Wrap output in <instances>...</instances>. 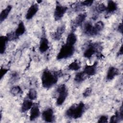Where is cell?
<instances>
[{
    "label": "cell",
    "instance_id": "obj_1",
    "mask_svg": "<svg viewBox=\"0 0 123 123\" xmlns=\"http://www.w3.org/2000/svg\"><path fill=\"white\" fill-rule=\"evenodd\" d=\"M62 73L59 72H51L48 69L45 70L41 75L42 85L45 88H49L56 84L58 80V76Z\"/></svg>",
    "mask_w": 123,
    "mask_h": 123
},
{
    "label": "cell",
    "instance_id": "obj_2",
    "mask_svg": "<svg viewBox=\"0 0 123 123\" xmlns=\"http://www.w3.org/2000/svg\"><path fill=\"white\" fill-rule=\"evenodd\" d=\"M85 104L83 102L74 104L70 107L66 111V116L69 118L77 119L80 118L85 111Z\"/></svg>",
    "mask_w": 123,
    "mask_h": 123
},
{
    "label": "cell",
    "instance_id": "obj_3",
    "mask_svg": "<svg viewBox=\"0 0 123 123\" xmlns=\"http://www.w3.org/2000/svg\"><path fill=\"white\" fill-rule=\"evenodd\" d=\"M74 46L68 45L66 43L62 45L58 52L56 58L58 60L67 59L72 56L74 52Z\"/></svg>",
    "mask_w": 123,
    "mask_h": 123
},
{
    "label": "cell",
    "instance_id": "obj_4",
    "mask_svg": "<svg viewBox=\"0 0 123 123\" xmlns=\"http://www.w3.org/2000/svg\"><path fill=\"white\" fill-rule=\"evenodd\" d=\"M56 92L58 93L56 104L57 106H61L65 101L68 95V89L64 84L60 85L56 89Z\"/></svg>",
    "mask_w": 123,
    "mask_h": 123
},
{
    "label": "cell",
    "instance_id": "obj_5",
    "mask_svg": "<svg viewBox=\"0 0 123 123\" xmlns=\"http://www.w3.org/2000/svg\"><path fill=\"white\" fill-rule=\"evenodd\" d=\"M100 45L98 43H91L84 52V56L87 59L90 58L95 53L100 54Z\"/></svg>",
    "mask_w": 123,
    "mask_h": 123
},
{
    "label": "cell",
    "instance_id": "obj_6",
    "mask_svg": "<svg viewBox=\"0 0 123 123\" xmlns=\"http://www.w3.org/2000/svg\"><path fill=\"white\" fill-rule=\"evenodd\" d=\"M68 8L66 6L61 5L59 2H56V7L54 12V17L56 21L60 20L66 12Z\"/></svg>",
    "mask_w": 123,
    "mask_h": 123
},
{
    "label": "cell",
    "instance_id": "obj_7",
    "mask_svg": "<svg viewBox=\"0 0 123 123\" xmlns=\"http://www.w3.org/2000/svg\"><path fill=\"white\" fill-rule=\"evenodd\" d=\"M42 118L46 122H53L54 120V115L53 110L50 108L45 110L42 113Z\"/></svg>",
    "mask_w": 123,
    "mask_h": 123
},
{
    "label": "cell",
    "instance_id": "obj_8",
    "mask_svg": "<svg viewBox=\"0 0 123 123\" xmlns=\"http://www.w3.org/2000/svg\"><path fill=\"white\" fill-rule=\"evenodd\" d=\"M38 10L37 3L32 4L28 8L25 14V18L27 20L31 19L37 13Z\"/></svg>",
    "mask_w": 123,
    "mask_h": 123
},
{
    "label": "cell",
    "instance_id": "obj_9",
    "mask_svg": "<svg viewBox=\"0 0 123 123\" xmlns=\"http://www.w3.org/2000/svg\"><path fill=\"white\" fill-rule=\"evenodd\" d=\"M40 112L39 106L37 104H34L30 109L29 120L30 121H34L37 119L40 115Z\"/></svg>",
    "mask_w": 123,
    "mask_h": 123
},
{
    "label": "cell",
    "instance_id": "obj_10",
    "mask_svg": "<svg viewBox=\"0 0 123 123\" xmlns=\"http://www.w3.org/2000/svg\"><path fill=\"white\" fill-rule=\"evenodd\" d=\"M66 29V26L65 25H61L57 27L56 30L53 32L51 36L53 39L55 40H59L62 37V34L64 33Z\"/></svg>",
    "mask_w": 123,
    "mask_h": 123
},
{
    "label": "cell",
    "instance_id": "obj_11",
    "mask_svg": "<svg viewBox=\"0 0 123 123\" xmlns=\"http://www.w3.org/2000/svg\"><path fill=\"white\" fill-rule=\"evenodd\" d=\"M83 31L85 34L88 36H93L97 35L96 31L95 30L94 25L89 22H87L85 24L83 27Z\"/></svg>",
    "mask_w": 123,
    "mask_h": 123
},
{
    "label": "cell",
    "instance_id": "obj_12",
    "mask_svg": "<svg viewBox=\"0 0 123 123\" xmlns=\"http://www.w3.org/2000/svg\"><path fill=\"white\" fill-rule=\"evenodd\" d=\"M119 74V71L117 68L113 66H111L108 70L106 74V79L108 81L112 80Z\"/></svg>",
    "mask_w": 123,
    "mask_h": 123
},
{
    "label": "cell",
    "instance_id": "obj_13",
    "mask_svg": "<svg viewBox=\"0 0 123 123\" xmlns=\"http://www.w3.org/2000/svg\"><path fill=\"white\" fill-rule=\"evenodd\" d=\"M49 49V42L48 39L45 37H41L39 45V50L40 52L44 53L48 50Z\"/></svg>",
    "mask_w": 123,
    "mask_h": 123
},
{
    "label": "cell",
    "instance_id": "obj_14",
    "mask_svg": "<svg viewBox=\"0 0 123 123\" xmlns=\"http://www.w3.org/2000/svg\"><path fill=\"white\" fill-rule=\"evenodd\" d=\"M97 62H96L91 65H86L84 68V73L88 76L94 75L97 72Z\"/></svg>",
    "mask_w": 123,
    "mask_h": 123
},
{
    "label": "cell",
    "instance_id": "obj_15",
    "mask_svg": "<svg viewBox=\"0 0 123 123\" xmlns=\"http://www.w3.org/2000/svg\"><path fill=\"white\" fill-rule=\"evenodd\" d=\"M123 108L122 106L121 107L120 109L118 111H116L115 114L113 115L110 118V123H117L120 121L123 120Z\"/></svg>",
    "mask_w": 123,
    "mask_h": 123
},
{
    "label": "cell",
    "instance_id": "obj_16",
    "mask_svg": "<svg viewBox=\"0 0 123 123\" xmlns=\"http://www.w3.org/2000/svg\"><path fill=\"white\" fill-rule=\"evenodd\" d=\"M86 13H81L78 14L76 17L75 18L74 21V26L75 27L79 26L81 25L82 23L85 21L86 17Z\"/></svg>",
    "mask_w": 123,
    "mask_h": 123
},
{
    "label": "cell",
    "instance_id": "obj_17",
    "mask_svg": "<svg viewBox=\"0 0 123 123\" xmlns=\"http://www.w3.org/2000/svg\"><path fill=\"white\" fill-rule=\"evenodd\" d=\"M25 32V27L24 25V23L22 21H20L18 25L17 26V27L16 28L14 33L17 37V38H18L20 36L23 35Z\"/></svg>",
    "mask_w": 123,
    "mask_h": 123
},
{
    "label": "cell",
    "instance_id": "obj_18",
    "mask_svg": "<svg viewBox=\"0 0 123 123\" xmlns=\"http://www.w3.org/2000/svg\"><path fill=\"white\" fill-rule=\"evenodd\" d=\"M9 41L6 36H1L0 37V53L3 54L6 49V45L8 41Z\"/></svg>",
    "mask_w": 123,
    "mask_h": 123
},
{
    "label": "cell",
    "instance_id": "obj_19",
    "mask_svg": "<svg viewBox=\"0 0 123 123\" xmlns=\"http://www.w3.org/2000/svg\"><path fill=\"white\" fill-rule=\"evenodd\" d=\"M33 103L32 100L28 99H25L22 104L21 111L22 112H25L28 110H30L33 105Z\"/></svg>",
    "mask_w": 123,
    "mask_h": 123
},
{
    "label": "cell",
    "instance_id": "obj_20",
    "mask_svg": "<svg viewBox=\"0 0 123 123\" xmlns=\"http://www.w3.org/2000/svg\"><path fill=\"white\" fill-rule=\"evenodd\" d=\"M12 9V6L11 5H8L4 9H3L0 12V22L2 23L4 20H5L8 16L9 15L11 10Z\"/></svg>",
    "mask_w": 123,
    "mask_h": 123
},
{
    "label": "cell",
    "instance_id": "obj_21",
    "mask_svg": "<svg viewBox=\"0 0 123 123\" xmlns=\"http://www.w3.org/2000/svg\"><path fill=\"white\" fill-rule=\"evenodd\" d=\"M76 41L77 37L75 34L74 32H71L68 35L67 37L66 43L70 45L74 46Z\"/></svg>",
    "mask_w": 123,
    "mask_h": 123
},
{
    "label": "cell",
    "instance_id": "obj_22",
    "mask_svg": "<svg viewBox=\"0 0 123 123\" xmlns=\"http://www.w3.org/2000/svg\"><path fill=\"white\" fill-rule=\"evenodd\" d=\"M118 8L117 4L112 0H109L107 6L106 7V11L109 13H111L115 12Z\"/></svg>",
    "mask_w": 123,
    "mask_h": 123
},
{
    "label": "cell",
    "instance_id": "obj_23",
    "mask_svg": "<svg viewBox=\"0 0 123 123\" xmlns=\"http://www.w3.org/2000/svg\"><path fill=\"white\" fill-rule=\"evenodd\" d=\"M86 74L83 71L77 73L74 77V80L76 83H80L85 80Z\"/></svg>",
    "mask_w": 123,
    "mask_h": 123
},
{
    "label": "cell",
    "instance_id": "obj_24",
    "mask_svg": "<svg viewBox=\"0 0 123 123\" xmlns=\"http://www.w3.org/2000/svg\"><path fill=\"white\" fill-rule=\"evenodd\" d=\"M10 92L14 96L20 95L23 93L21 88L19 86H15L12 87L11 89Z\"/></svg>",
    "mask_w": 123,
    "mask_h": 123
},
{
    "label": "cell",
    "instance_id": "obj_25",
    "mask_svg": "<svg viewBox=\"0 0 123 123\" xmlns=\"http://www.w3.org/2000/svg\"><path fill=\"white\" fill-rule=\"evenodd\" d=\"M68 68L70 70L77 71L81 68V64L77 61H74L68 65Z\"/></svg>",
    "mask_w": 123,
    "mask_h": 123
},
{
    "label": "cell",
    "instance_id": "obj_26",
    "mask_svg": "<svg viewBox=\"0 0 123 123\" xmlns=\"http://www.w3.org/2000/svg\"><path fill=\"white\" fill-rule=\"evenodd\" d=\"M27 97L28 99L31 100L36 99L37 97V91L34 88H31L28 91Z\"/></svg>",
    "mask_w": 123,
    "mask_h": 123
},
{
    "label": "cell",
    "instance_id": "obj_27",
    "mask_svg": "<svg viewBox=\"0 0 123 123\" xmlns=\"http://www.w3.org/2000/svg\"><path fill=\"white\" fill-rule=\"evenodd\" d=\"M94 27L95 28L96 31L97 32V33L98 34L99 32L103 30V29L104 28V23L102 21H99L97 22L94 25Z\"/></svg>",
    "mask_w": 123,
    "mask_h": 123
},
{
    "label": "cell",
    "instance_id": "obj_28",
    "mask_svg": "<svg viewBox=\"0 0 123 123\" xmlns=\"http://www.w3.org/2000/svg\"><path fill=\"white\" fill-rule=\"evenodd\" d=\"M96 10L98 12L101 13V12L106 11V7L103 3H100V4H98L96 6Z\"/></svg>",
    "mask_w": 123,
    "mask_h": 123
},
{
    "label": "cell",
    "instance_id": "obj_29",
    "mask_svg": "<svg viewBox=\"0 0 123 123\" xmlns=\"http://www.w3.org/2000/svg\"><path fill=\"white\" fill-rule=\"evenodd\" d=\"M108 116H107L106 115H102L99 118V119L98 121V123H107L108 122Z\"/></svg>",
    "mask_w": 123,
    "mask_h": 123
},
{
    "label": "cell",
    "instance_id": "obj_30",
    "mask_svg": "<svg viewBox=\"0 0 123 123\" xmlns=\"http://www.w3.org/2000/svg\"><path fill=\"white\" fill-rule=\"evenodd\" d=\"M9 71V69L7 68H5L4 67H1L0 70V80L2 79V78L3 77V76L6 74L7 72Z\"/></svg>",
    "mask_w": 123,
    "mask_h": 123
},
{
    "label": "cell",
    "instance_id": "obj_31",
    "mask_svg": "<svg viewBox=\"0 0 123 123\" xmlns=\"http://www.w3.org/2000/svg\"><path fill=\"white\" fill-rule=\"evenodd\" d=\"M91 93H92V89L90 87H87L85 90V91L83 93V96L84 97H87L90 96Z\"/></svg>",
    "mask_w": 123,
    "mask_h": 123
},
{
    "label": "cell",
    "instance_id": "obj_32",
    "mask_svg": "<svg viewBox=\"0 0 123 123\" xmlns=\"http://www.w3.org/2000/svg\"><path fill=\"white\" fill-rule=\"evenodd\" d=\"M93 2H94L93 0H85V1H82L81 2V4L83 6L88 7L91 6L93 4Z\"/></svg>",
    "mask_w": 123,
    "mask_h": 123
},
{
    "label": "cell",
    "instance_id": "obj_33",
    "mask_svg": "<svg viewBox=\"0 0 123 123\" xmlns=\"http://www.w3.org/2000/svg\"><path fill=\"white\" fill-rule=\"evenodd\" d=\"M117 31L119 32V33L122 34L123 33V24L122 23H120L119 25L117 27Z\"/></svg>",
    "mask_w": 123,
    "mask_h": 123
},
{
    "label": "cell",
    "instance_id": "obj_34",
    "mask_svg": "<svg viewBox=\"0 0 123 123\" xmlns=\"http://www.w3.org/2000/svg\"><path fill=\"white\" fill-rule=\"evenodd\" d=\"M123 46L122 45L117 53V55L118 56H120V55H122L123 54Z\"/></svg>",
    "mask_w": 123,
    "mask_h": 123
}]
</instances>
